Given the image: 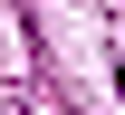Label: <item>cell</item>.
<instances>
[]
</instances>
